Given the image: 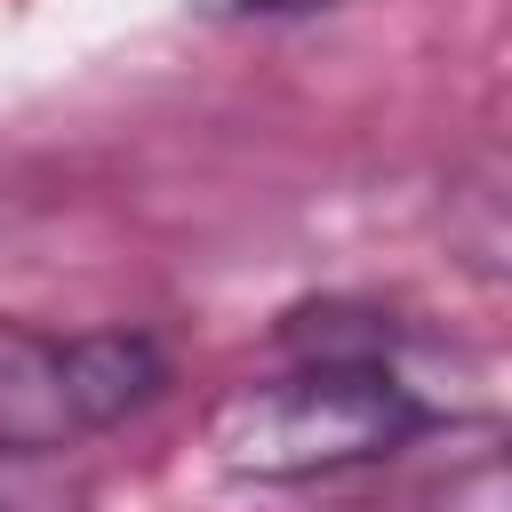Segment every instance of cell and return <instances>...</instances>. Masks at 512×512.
I'll return each mask as SVG.
<instances>
[{
	"mask_svg": "<svg viewBox=\"0 0 512 512\" xmlns=\"http://www.w3.org/2000/svg\"><path fill=\"white\" fill-rule=\"evenodd\" d=\"M0 512H16V504H8V496H0Z\"/></svg>",
	"mask_w": 512,
	"mask_h": 512,
	"instance_id": "5b68a950",
	"label": "cell"
},
{
	"mask_svg": "<svg viewBox=\"0 0 512 512\" xmlns=\"http://www.w3.org/2000/svg\"><path fill=\"white\" fill-rule=\"evenodd\" d=\"M168 384V352L144 328H16L0 320V456H56L80 448Z\"/></svg>",
	"mask_w": 512,
	"mask_h": 512,
	"instance_id": "7a4b0ae2",
	"label": "cell"
},
{
	"mask_svg": "<svg viewBox=\"0 0 512 512\" xmlns=\"http://www.w3.org/2000/svg\"><path fill=\"white\" fill-rule=\"evenodd\" d=\"M208 16H312V8H336V0H192Z\"/></svg>",
	"mask_w": 512,
	"mask_h": 512,
	"instance_id": "277c9868",
	"label": "cell"
},
{
	"mask_svg": "<svg viewBox=\"0 0 512 512\" xmlns=\"http://www.w3.org/2000/svg\"><path fill=\"white\" fill-rule=\"evenodd\" d=\"M440 408L384 360V344H312L280 376H248L208 408V456L256 488H304L368 472L416 448Z\"/></svg>",
	"mask_w": 512,
	"mask_h": 512,
	"instance_id": "6da1fadb",
	"label": "cell"
},
{
	"mask_svg": "<svg viewBox=\"0 0 512 512\" xmlns=\"http://www.w3.org/2000/svg\"><path fill=\"white\" fill-rule=\"evenodd\" d=\"M440 512H512V456H496V464H472L464 480H448Z\"/></svg>",
	"mask_w": 512,
	"mask_h": 512,
	"instance_id": "3957f363",
	"label": "cell"
}]
</instances>
